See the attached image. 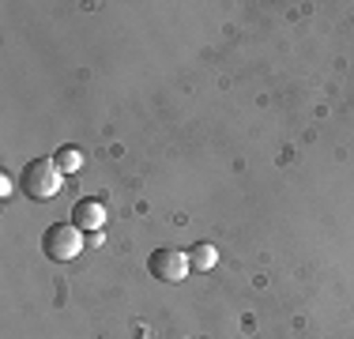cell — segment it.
<instances>
[{
    "mask_svg": "<svg viewBox=\"0 0 354 339\" xmlns=\"http://www.w3.org/2000/svg\"><path fill=\"white\" fill-rule=\"evenodd\" d=\"M19 185H23V192H27L30 200H53L57 192H61V185H64V174H61V166H57L53 158H30V163L23 166V174H19Z\"/></svg>",
    "mask_w": 354,
    "mask_h": 339,
    "instance_id": "obj_1",
    "label": "cell"
},
{
    "mask_svg": "<svg viewBox=\"0 0 354 339\" xmlns=\"http://www.w3.org/2000/svg\"><path fill=\"white\" fill-rule=\"evenodd\" d=\"M83 245H87V237H83V230L75 223H57L41 234V253L49 260H72L83 253Z\"/></svg>",
    "mask_w": 354,
    "mask_h": 339,
    "instance_id": "obj_2",
    "label": "cell"
},
{
    "mask_svg": "<svg viewBox=\"0 0 354 339\" xmlns=\"http://www.w3.org/2000/svg\"><path fill=\"white\" fill-rule=\"evenodd\" d=\"M147 271H151V279H158V283H181V279L189 275V253L155 249L151 260H147Z\"/></svg>",
    "mask_w": 354,
    "mask_h": 339,
    "instance_id": "obj_3",
    "label": "cell"
},
{
    "mask_svg": "<svg viewBox=\"0 0 354 339\" xmlns=\"http://www.w3.org/2000/svg\"><path fill=\"white\" fill-rule=\"evenodd\" d=\"M72 223L80 226L83 234H91V230H102V223H106V208L98 200H80L72 208Z\"/></svg>",
    "mask_w": 354,
    "mask_h": 339,
    "instance_id": "obj_4",
    "label": "cell"
},
{
    "mask_svg": "<svg viewBox=\"0 0 354 339\" xmlns=\"http://www.w3.org/2000/svg\"><path fill=\"white\" fill-rule=\"evenodd\" d=\"M215 260H218V253H215V245H207V241H200L189 249V268H196V271L215 268Z\"/></svg>",
    "mask_w": 354,
    "mask_h": 339,
    "instance_id": "obj_5",
    "label": "cell"
},
{
    "mask_svg": "<svg viewBox=\"0 0 354 339\" xmlns=\"http://www.w3.org/2000/svg\"><path fill=\"white\" fill-rule=\"evenodd\" d=\"M53 163L61 166V174H75V170L83 166V151H80V147H61V151L53 155Z\"/></svg>",
    "mask_w": 354,
    "mask_h": 339,
    "instance_id": "obj_6",
    "label": "cell"
},
{
    "mask_svg": "<svg viewBox=\"0 0 354 339\" xmlns=\"http://www.w3.org/2000/svg\"><path fill=\"white\" fill-rule=\"evenodd\" d=\"M87 245H91V249H98V245H102V234L91 230V234H87Z\"/></svg>",
    "mask_w": 354,
    "mask_h": 339,
    "instance_id": "obj_7",
    "label": "cell"
},
{
    "mask_svg": "<svg viewBox=\"0 0 354 339\" xmlns=\"http://www.w3.org/2000/svg\"><path fill=\"white\" fill-rule=\"evenodd\" d=\"M0 192H4V196H12V177H8V174L0 177Z\"/></svg>",
    "mask_w": 354,
    "mask_h": 339,
    "instance_id": "obj_8",
    "label": "cell"
}]
</instances>
